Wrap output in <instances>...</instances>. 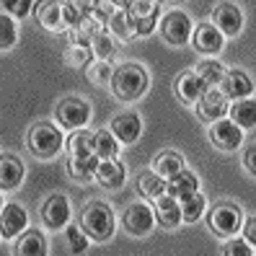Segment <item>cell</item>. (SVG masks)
Returning <instances> with one entry per match:
<instances>
[{
    "label": "cell",
    "instance_id": "18",
    "mask_svg": "<svg viewBox=\"0 0 256 256\" xmlns=\"http://www.w3.org/2000/svg\"><path fill=\"white\" fill-rule=\"evenodd\" d=\"M96 182L101 189H119L127 182V168L124 163H119L116 158L112 160H98V168H96Z\"/></svg>",
    "mask_w": 256,
    "mask_h": 256
},
{
    "label": "cell",
    "instance_id": "14",
    "mask_svg": "<svg viewBox=\"0 0 256 256\" xmlns=\"http://www.w3.org/2000/svg\"><path fill=\"white\" fill-rule=\"evenodd\" d=\"M244 140V132H240L230 119H220V122H212L210 127V142H212L218 150H225V153H230L236 150Z\"/></svg>",
    "mask_w": 256,
    "mask_h": 256
},
{
    "label": "cell",
    "instance_id": "38",
    "mask_svg": "<svg viewBox=\"0 0 256 256\" xmlns=\"http://www.w3.org/2000/svg\"><path fill=\"white\" fill-rule=\"evenodd\" d=\"M68 244H70L72 254H83L88 248V238H86V233L78 228V225H70L68 228Z\"/></svg>",
    "mask_w": 256,
    "mask_h": 256
},
{
    "label": "cell",
    "instance_id": "11",
    "mask_svg": "<svg viewBox=\"0 0 256 256\" xmlns=\"http://www.w3.org/2000/svg\"><path fill=\"white\" fill-rule=\"evenodd\" d=\"M26 222L28 215L21 204H3V210H0V238H18L26 230Z\"/></svg>",
    "mask_w": 256,
    "mask_h": 256
},
{
    "label": "cell",
    "instance_id": "16",
    "mask_svg": "<svg viewBox=\"0 0 256 256\" xmlns=\"http://www.w3.org/2000/svg\"><path fill=\"white\" fill-rule=\"evenodd\" d=\"M150 210H153L156 222L160 225V228H166V230H174L176 225H182V207H178V202L171 200L168 194H160Z\"/></svg>",
    "mask_w": 256,
    "mask_h": 256
},
{
    "label": "cell",
    "instance_id": "35",
    "mask_svg": "<svg viewBox=\"0 0 256 256\" xmlns=\"http://www.w3.org/2000/svg\"><path fill=\"white\" fill-rule=\"evenodd\" d=\"M114 3H94L91 6V13H88V18H91L96 26H101V28H106L109 26V18L114 16Z\"/></svg>",
    "mask_w": 256,
    "mask_h": 256
},
{
    "label": "cell",
    "instance_id": "29",
    "mask_svg": "<svg viewBox=\"0 0 256 256\" xmlns=\"http://www.w3.org/2000/svg\"><path fill=\"white\" fill-rule=\"evenodd\" d=\"M106 28L112 32V36L122 39V42H130V39H134V26H132L130 16L124 13V8L114 10V16L109 18V26H106Z\"/></svg>",
    "mask_w": 256,
    "mask_h": 256
},
{
    "label": "cell",
    "instance_id": "8",
    "mask_svg": "<svg viewBox=\"0 0 256 256\" xmlns=\"http://www.w3.org/2000/svg\"><path fill=\"white\" fill-rule=\"evenodd\" d=\"M194 112L202 122H220L228 114V98H225L218 88H207L200 96V101L194 104Z\"/></svg>",
    "mask_w": 256,
    "mask_h": 256
},
{
    "label": "cell",
    "instance_id": "12",
    "mask_svg": "<svg viewBox=\"0 0 256 256\" xmlns=\"http://www.w3.org/2000/svg\"><path fill=\"white\" fill-rule=\"evenodd\" d=\"M42 220L52 230H60L62 225H68V220H70V202H68L65 194H52V197H47V202L42 204Z\"/></svg>",
    "mask_w": 256,
    "mask_h": 256
},
{
    "label": "cell",
    "instance_id": "28",
    "mask_svg": "<svg viewBox=\"0 0 256 256\" xmlns=\"http://www.w3.org/2000/svg\"><path fill=\"white\" fill-rule=\"evenodd\" d=\"M194 72H197V78L204 83V88H215V86H220V80H222L225 68L218 62V60H202Z\"/></svg>",
    "mask_w": 256,
    "mask_h": 256
},
{
    "label": "cell",
    "instance_id": "24",
    "mask_svg": "<svg viewBox=\"0 0 256 256\" xmlns=\"http://www.w3.org/2000/svg\"><path fill=\"white\" fill-rule=\"evenodd\" d=\"M228 114H230V122L238 130H254V124H256V104H254V96L236 101Z\"/></svg>",
    "mask_w": 256,
    "mask_h": 256
},
{
    "label": "cell",
    "instance_id": "41",
    "mask_svg": "<svg viewBox=\"0 0 256 256\" xmlns=\"http://www.w3.org/2000/svg\"><path fill=\"white\" fill-rule=\"evenodd\" d=\"M160 13V10H158ZM158 13H153V16H148V18H142V21H134L132 26H134V36H148V34H153V28H156V24H158Z\"/></svg>",
    "mask_w": 256,
    "mask_h": 256
},
{
    "label": "cell",
    "instance_id": "21",
    "mask_svg": "<svg viewBox=\"0 0 256 256\" xmlns=\"http://www.w3.org/2000/svg\"><path fill=\"white\" fill-rule=\"evenodd\" d=\"M207 91L204 88V83L197 78V72L194 70H189V72H182L176 78V96H178V101H184V104H197L200 101V96Z\"/></svg>",
    "mask_w": 256,
    "mask_h": 256
},
{
    "label": "cell",
    "instance_id": "26",
    "mask_svg": "<svg viewBox=\"0 0 256 256\" xmlns=\"http://www.w3.org/2000/svg\"><path fill=\"white\" fill-rule=\"evenodd\" d=\"M65 145H68L70 158H91L94 156V132H88V130L72 132Z\"/></svg>",
    "mask_w": 256,
    "mask_h": 256
},
{
    "label": "cell",
    "instance_id": "13",
    "mask_svg": "<svg viewBox=\"0 0 256 256\" xmlns=\"http://www.w3.org/2000/svg\"><path fill=\"white\" fill-rule=\"evenodd\" d=\"M212 26L222 36H238L240 28H244V16H240L238 6L233 3H220L212 13Z\"/></svg>",
    "mask_w": 256,
    "mask_h": 256
},
{
    "label": "cell",
    "instance_id": "9",
    "mask_svg": "<svg viewBox=\"0 0 256 256\" xmlns=\"http://www.w3.org/2000/svg\"><path fill=\"white\" fill-rule=\"evenodd\" d=\"M192 42H194V50L200 54H204L207 60H212V54L222 52V44H225V36L218 32L212 24L202 21L197 28L192 32Z\"/></svg>",
    "mask_w": 256,
    "mask_h": 256
},
{
    "label": "cell",
    "instance_id": "2",
    "mask_svg": "<svg viewBox=\"0 0 256 256\" xmlns=\"http://www.w3.org/2000/svg\"><path fill=\"white\" fill-rule=\"evenodd\" d=\"M114 225H116V220H114L112 207L104 204V202H91V204L83 207L78 228L86 233V238L96 240V244H106L114 236Z\"/></svg>",
    "mask_w": 256,
    "mask_h": 256
},
{
    "label": "cell",
    "instance_id": "44",
    "mask_svg": "<svg viewBox=\"0 0 256 256\" xmlns=\"http://www.w3.org/2000/svg\"><path fill=\"white\" fill-rule=\"evenodd\" d=\"M0 210H3V202H0Z\"/></svg>",
    "mask_w": 256,
    "mask_h": 256
},
{
    "label": "cell",
    "instance_id": "7",
    "mask_svg": "<svg viewBox=\"0 0 256 256\" xmlns=\"http://www.w3.org/2000/svg\"><path fill=\"white\" fill-rule=\"evenodd\" d=\"M122 222H124V230L132 233V236H148L150 230H153V225H156V218H153V210H150L145 202H134L124 210V215H122Z\"/></svg>",
    "mask_w": 256,
    "mask_h": 256
},
{
    "label": "cell",
    "instance_id": "4",
    "mask_svg": "<svg viewBox=\"0 0 256 256\" xmlns=\"http://www.w3.org/2000/svg\"><path fill=\"white\" fill-rule=\"evenodd\" d=\"M207 222H210V230L220 238H228V236H236L240 222H244V212L233 204V202H220L210 210L207 215Z\"/></svg>",
    "mask_w": 256,
    "mask_h": 256
},
{
    "label": "cell",
    "instance_id": "1",
    "mask_svg": "<svg viewBox=\"0 0 256 256\" xmlns=\"http://www.w3.org/2000/svg\"><path fill=\"white\" fill-rule=\"evenodd\" d=\"M148 86H150V75L142 65L138 62H124L114 68V75H112V91L119 101H140L145 94H148Z\"/></svg>",
    "mask_w": 256,
    "mask_h": 256
},
{
    "label": "cell",
    "instance_id": "3",
    "mask_svg": "<svg viewBox=\"0 0 256 256\" xmlns=\"http://www.w3.org/2000/svg\"><path fill=\"white\" fill-rule=\"evenodd\" d=\"M26 145L36 158L50 160L62 150V132L50 122H36L26 134Z\"/></svg>",
    "mask_w": 256,
    "mask_h": 256
},
{
    "label": "cell",
    "instance_id": "36",
    "mask_svg": "<svg viewBox=\"0 0 256 256\" xmlns=\"http://www.w3.org/2000/svg\"><path fill=\"white\" fill-rule=\"evenodd\" d=\"M112 75H114V68L109 62H94L88 68V80L94 86H104V83H112Z\"/></svg>",
    "mask_w": 256,
    "mask_h": 256
},
{
    "label": "cell",
    "instance_id": "32",
    "mask_svg": "<svg viewBox=\"0 0 256 256\" xmlns=\"http://www.w3.org/2000/svg\"><path fill=\"white\" fill-rule=\"evenodd\" d=\"M138 192L145 200H158L160 194H166V182L156 174H142L138 178Z\"/></svg>",
    "mask_w": 256,
    "mask_h": 256
},
{
    "label": "cell",
    "instance_id": "10",
    "mask_svg": "<svg viewBox=\"0 0 256 256\" xmlns=\"http://www.w3.org/2000/svg\"><path fill=\"white\" fill-rule=\"evenodd\" d=\"M114 134V140L116 142H122V145H132V142H138L140 140V134H142V122H140V116L134 114V112H124V114H119L112 119V130Z\"/></svg>",
    "mask_w": 256,
    "mask_h": 256
},
{
    "label": "cell",
    "instance_id": "25",
    "mask_svg": "<svg viewBox=\"0 0 256 256\" xmlns=\"http://www.w3.org/2000/svg\"><path fill=\"white\" fill-rule=\"evenodd\" d=\"M96 168H98L96 156H91V158H68V174H70L72 182H78V184L94 182Z\"/></svg>",
    "mask_w": 256,
    "mask_h": 256
},
{
    "label": "cell",
    "instance_id": "37",
    "mask_svg": "<svg viewBox=\"0 0 256 256\" xmlns=\"http://www.w3.org/2000/svg\"><path fill=\"white\" fill-rule=\"evenodd\" d=\"M222 256H254V248L244 238H228L222 244Z\"/></svg>",
    "mask_w": 256,
    "mask_h": 256
},
{
    "label": "cell",
    "instance_id": "15",
    "mask_svg": "<svg viewBox=\"0 0 256 256\" xmlns=\"http://www.w3.org/2000/svg\"><path fill=\"white\" fill-rule=\"evenodd\" d=\"M251 91H254V83H251V78L244 70H228L222 75V80H220V94L225 98L240 101V98H248Z\"/></svg>",
    "mask_w": 256,
    "mask_h": 256
},
{
    "label": "cell",
    "instance_id": "33",
    "mask_svg": "<svg viewBox=\"0 0 256 256\" xmlns=\"http://www.w3.org/2000/svg\"><path fill=\"white\" fill-rule=\"evenodd\" d=\"M65 62H68L70 68H78V70L91 68V62H94V52L88 50V47H68V52H65Z\"/></svg>",
    "mask_w": 256,
    "mask_h": 256
},
{
    "label": "cell",
    "instance_id": "6",
    "mask_svg": "<svg viewBox=\"0 0 256 256\" xmlns=\"http://www.w3.org/2000/svg\"><path fill=\"white\" fill-rule=\"evenodd\" d=\"M158 32H160L163 42L174 44V47H182V44H186L192 39L194 26H192V18L186 16L184 10H171V13H166V16L160 18Z\"/></svg>",
    "mask_w": 256,
    "mask_h": 256
},
{
    "label": "cell",
    "instance_id": "5",
    "mask_svg": "<svg viewBox=\"0 0 256 256\" xmlns=\"http://www.w3.org/2000/svg\"><path fill=\"white\" fill-rule=\"evenodd\" d=\"M54 119L65 130H86L88 119H91V106H88V101L72 98V96L62 98L54 106Z\"/></svg>",
    "mask_w": 256,
    "mask_h": 256
},
{
    "label": "cell",
    "instance_id": "40",
    "mask_svg": "<svg viewBox=\"0 0 256 256\" xmlns=\"http://www.w3.org/2000/svg\"><path fill=\"white\" fill-rule=\"evenodd\" d=\"M3 8L8 10V16H18V18H24V16H28V10L34 8V3H28V0H6Z\"/></svg>",
    "mask_w": 256,
    "mask_h": 256
},
{
    "label": "cell",
    "instance_id": "39",
    "mask_svg": "<svg viewBox=\"0 0 256 256\" xmlns=\"http://www.w3.org/2000/svg\"><path fill=\"white\" fill-rule=\"evenodd\" d=\"M62 6V21H65V28H72V26H78L86 16L80 13L78 3H60Z\"/></svg>",
    "mask_w": 256,
    "mask_h": 256
},
{
    "label": "cell",
    "instance_id": "34",
    "mask_svg": "<svg viewBox=\"0 0 256 256\" xmlns=\"http://www.w3.org/2000/svg\"><path fill=\"white\" fill-rule=\"evenodd\" d=\"M16 39H18V32H16L13 18L0 13V50H10L16 44Z\"/></svg>",
    "mask_w": 256,
    "mask_h": 256
},
{
    "label": "cell",
    "instance_id": "23",
    "mask_svg": "<svg viewBox=\"0 0 256 256\" xmlns=\"http://www.w3.org/2000/svg\"><path fill=\"white\" fill-rule=\"evenodd\" d=\"M153 171H156V176L163 178V182L174 178L178 171H184V158H182V153H176V150H163V153L153 160Z\"/></svg>",
    "mask_w": 256,
    "mask_h": 256
},
{
    "label": "cell",
    "instance_id": "20",
    "mask_svg": "<svg viewBox=\"0 0 256 256\" xmlns=\"http://www.w3.org/2000/svg\"><path fill=\"white\" fill-rule=\"evenodd\" d=\"M24 176H26V168L16 156H0V189L10 192L21 186Z\"/></svg>",
    "mask_w": 256,
    "mask_h": 256
},
{
    "label": "cell",
    "instance_id": "22",
    "mask_svg": "<svg viewBox=\"0 0 256 256\" xmlns=\"http://www.w3.org/2000/svg\"><path fill=\"white\" fill-rule=\"evenodd\" d=\"M36 21L50 28V32L60 34V32H68L65 28V21H62V6L54 3V0H47V3H36Z\"/></svg>",
    "mask_w": 256,
    "mask_h": 256
},
{
    "label": "cell",
    "instance_id": "19",
    "mask_svg": "<svg viewBox=\"0 0 256 256\" xmlns=\"http://www.w3.org/2000/svg\"><path fill=\"white\" fill-rule=\"evenodd\" d=\"M50 246L47 238L42 236V230L28 228L16 238V246H13V256H47Z\"/></svg>",
    "mask_w": 256,
    "mask_h": 256
},
{
    "label": "cell",
    "instance_id": "31",
    "mask_svg": "<svg viewBox=\"0 0 256 256\" xmlns=\"http://www.w3.org/2000/svg\"><path fill=\"white\" fill-rule=\"evenodd\" d=\"M178 207H182V222H197L204 212V194L194 192L192 197H186L184 202H178Z\"/></svg>",
    "mask_w": 256,
    "mask_h": 256
},
{
    "label": "cell",
    "instance_id": "30",
    "mask_svg": "<svg viewBox=\"0 0 256 256\" xmlns=\"http://www.w3.org/2000/svg\"><path fill=\"white\" fill-rule=\"evenodd\" d=\"M91 52H94V57H98V62H109V60L114 57V52H116L114 36L109 32H98L91 42Z\"/></svg>",
    "mask_w": 256,
    "mask_h": 256
},
{
    "label": "cell",
    "instance_id": "17",
    "mask_svg": "<svg viewBox=\"0 0 256 256\" xmlns=\"http://www.w3.org/2000/svg\"><path fill=\"white\" fill-rule=\"evenodd\" d=\"M194 192H200V178H197V174H192L189 168L178 171L174 178L166 182V194H168L171 200H176V202H184L186 197H192Z\"/></svg>",
    "mask_w": 256,
    "mask_h": 256
},
{
    "label": "cell",
    "instance_id": "42",
    "mask_svg": "<svg viewBox=\"0 0 256 256\" xmlns=\"http://www.w3.org/2000/svg\"><path fill=\"white\" fill-rule=\"evenodd\" d=\"M244 240L254 248V244H256V220L248 215V220L244 222Z\"/></svg>",
    "mask_w": 256,
    "mask_h": 256
},
{
    "label": "cell",
    "instance_id": "27",
    "mask_svg": "<svg viewBox=\"0 0 256 256\" xmlns=\"http://www.w3.org/2000/svg\"><path fill=\"white\" fill-rule=\"evenodd\" d=\"M119 153V142L114 140V134L109 130H96L94 132V156L98 160H112Z\"/></svg>",
    "mask_w": 256,
    "mask_h": 256
},
{
    "label": "cell",
    "instance_id": "43",
    "mask_svg": "<svg viewBox=\"0 0 256 256\" xmlns=\"http://www.w3.org/2000/svg\"><path fill=\"white\" fill-rule=\"evenodd\" d=\"M254 153H256V145H254V140L246 145V150H244V166H246V171L254 176L256 174V166H254Z\"/></svg>",
    "mask_w": 256,
    "mask_h": 256
}]
</instances>
